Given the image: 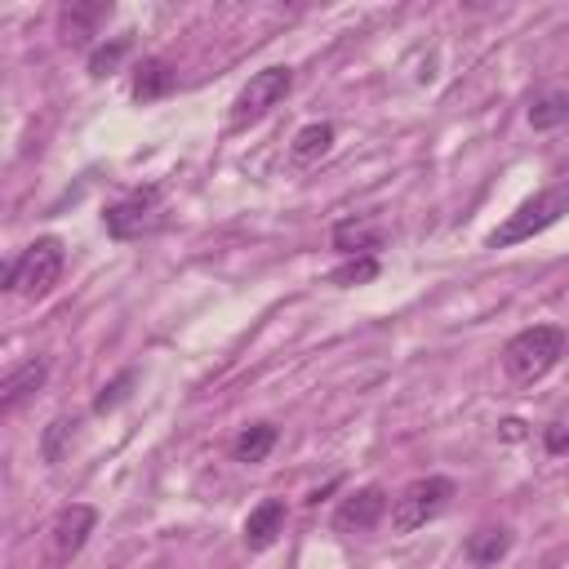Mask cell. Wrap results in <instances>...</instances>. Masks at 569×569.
I'll return each mask as SVG.
<instances>
[{
  "label": "cell",
  "mask_w": 569,
  "mask_h": 569,
  "mask_svg": "<svg viewBox=\"0 0 569 569\" xmlns=\"http://www.w3.org/2000/svg\"><path fill=\"white\" fill-rule=\"evenodd\" d=\"M542 440H547L551 453H569V422H551V427L542 431Z\"/></svg>",
  "instance_id": "22"
},
{
  "label": "cell",
  "mask_w": 569,
  "mask_h": 569,
  "mask_svg": "<svg viewBox=\"0 0 569 569\" xmlns=\"http://www.w3.org/2000/svg\"><path fill=\"white\" fill-rule=\"evenodd\" d=\"M569 351V333L560 325H529L516 338H507L502 347V369L516 382H538L542 373H551L560 365V356Z\"/></svg>",
  "instance_id": "2"
},
{
  "label": "cell",
  "mask_w": 569,
  "mask_h": 569,
  "mask_svg": "<svg viewBox=\"0 0 569 569\" xmlns=\"http://www.w3.org/2000/svg\"><path fill=\"white\" fill-rule=\"evenodd\" d=\"M333 249L338 253H347V258H378V249H382V227L378 222H369V218H342V222H333Z\"/></svg>",
  "instance_id": "10"
},
{
  "label": "cell",
  "mask_w": 569,
  "mask_h": 569,
  "mask_svg": "<svg viewBox=\"0 0 569 569\" xmlns=\"http://www.w3.org/2000/svg\"><path fill=\"white\" fill-rule=\"evenodd\" d=\"M276 440H280L276 422H249V427H240V436L231 440V458L244 462V467H253V462H262V458L276 449Z\"/></svg>",
  "instance_id": "14"
},
{
  "label": "cell",
  "mask_w": 569,
  "mask_h": 569,
  "mask_svg": "<svg viewBox=\"0 0 569 569\" xmlns=\"http://www.w3.org/2000/svg\"><path fill=\"white\" fill-rule=\"evenodd\" d=\"M111 13V4H67L62 9V18H58V27H62V40L67 44H84L89 36H98V22Z\"/></svg>",
  "instance_id": "15"
},
{
  "label": "cell",
  "mask_w": 569,
  "mask_h": 569,
  "mask_svg": "<svg viewBox=\"0 0 569 569\" xmlns=\"http://www.w3.org/2000/svg\"><path fill=\"white\" fill-rule=\"evenodd\" d=\"M129 49H133V40H129V36H111L107 44H98V49L89 53V76H93V80H102V76L120 71V62L129 58Z\"/></svg>",
  "instance_id": "18"
},
{
  "label": "cell",
  "mask_w": 569,
  "mask_h": 569,
  "mask_svg": "<svg viewBox=\"0 0 569 569\" xmlns=\"http://www.w3.org/2000/svg\"><path fill=\"white\" fill-rule=\"evenodd\" d=\"M520 436H525V422L520 418H507L502 422V440H520Z\"/></svg>",
  "instance_id": "23"
},
{
  "label": "cell",
  "mask_w": 569,
  "mask_h": 569,
  "mask_svg": "<svg viewBox=\"0 0 569 569\" xmlns=\"http://www.w3.org/2000/svg\"><path fill=\"white\" fill-rule=\"evenodd\" d=\"M71 436H76V418H53V422L44 427V436H40V458H44V462H62Z\"/></svg>",
  "instance_id": "19"
},
{
  "label": "cell",
  "mask_w": 569,
  "mask_h": 569,
  "mask_svg": "<svg viewBox=\"0 0 569 569\" xmlns=\"http://www.w3.org/2000/svg\"><path fill=\"white\" fill-rule=\"evenodd\" d=\"M565 120H569V93L551 89V93H542V98L529 102V124L533 129H560Z\"/></svg>",
  "instance_id": "17"
},
{
  "label": "cell",
  "mask_w": 569,
  "mask_h": 569,
  "mask_svg": "<svg viewBox=\"0 0 569 569\" xmlns=\"http://www.w3.org/2000/svg\"><path fill=\"white\" fill-rule=\"evenodd\" d=\"M453 493H458V485H453L449 476H418V480H409V485L391 498V529H396V533L422 529L427 520H436V516L453 502Z\"/></svg>",
  "instance_id": "4"
},
{
  "label": "cell",
  "mask_w": 569,
  "mask_h": 569,
  "mask_svg": "<svg viewBox=\"0 0 569 569\" xmlns=\"http://www.w3.org/2000/svg\"><path fill=\"white\" fill-rule=\"evenodd\" d=\"M284 529V502L280 498H262L249 516H244V547L249 551H267Z\"/></svg>",
  "instance_id": "11"
},
{
  "label": "cell",
  "mask_w": 569,
  "mask_h": 569,
  "mask_svg": "<svg viewBox=\"0 0 569 569\" xmlns=\"http://www.w3.org/2000/svg\"><path fill=\"white\" fill-rule=\"evenodd\" d=\"M569 213V178H560V182H547L542 191H533L516 213H507L493 231H489V249H511V244H520V240H533V236H542L547 227H556L560 218Z\"/></svg>",
  "instance_id": "1"
},
{
  "label": "cell",
  "mask_w": 569,
  "mask_h": 569,
  "mask_svg": "<svg viewBox=\"0 0 569 569\" xmlns=\"http://www.w3.org/2000/svg\"><path fill=\"white\" fill-rule=\"evenodd\" d=\"M44 378H49V360H44V356H31V360H22L18 369H9V373L0 378V409L13 413L31 391L44 387Z\"/></svg>",
  "instance_id": "9"
},
{
  "label": "cell",
  "mask_w": 569,
  "mask_h": 569,
  "mask_svg": "<svg viewBox=\"0 0 569 569\" xmlns=\"http://www.w3.org/2000/svg\"><path fill=\"white\" fill-rule=\"evenodd\" d=\"M133 378H138L133 369H120V373H116V378H111V382H107V387H102V391L93 396V413H111V409H116V405H120V400L129 396Z\"/></svg>",
  "instance_id": "20"
},
{
  "label": "cell",
  "mask_w": 569,
  "mask_h": 569,
  "mask_svg": "<svg viewBox=\"0 0 569 569\" xmlns=\"http://www.w3.org/2000/svg\"><path fill=\"white\" fill-rule=\"evenodd\" d=\"M102 227H107V236H111V240H133V236H142V231H151V227H160V191H156V187H147V191H133L129 200L107 204Z\"/></svg>",
  "instance_id": "6"
},
{
  "label": "cell",
  "mask_w": 569,
  "mask_h": 569,
  "mask_svg": "<svg viewBox=\"0 0 569 569\" xmlns=\"http://www.w3.org/2000/svg\"><path fill=\"white\" fill-rule=\"evenodd\" d=\"M507 551H511V529H507V525H480V529L467 538V547H462V556H467L476 569L498 565Z\"/></svg>",
  "instance_id": "12"
},
{
  "label": "cell",
  "mask_w": 569,
  "mask_h": 569,
  "mask_svg": "<svg viewBox=\"0 0 569 569\" xmlns=\"http://www.w3.org/2000/svg\"><path fill=\"white\" fill-rule=\"evenodd\" d=\"M373 276H378V258L365 253V258H347L329 280H333V284H365V280H373Z\"/></svg>",
  "instance_id": "21"
},
{
  "label": "cell",
  "mask_w": 569,
  "mask_h": 569,
  "mask_svg": "<svg viewBox=\"0 0 569 569\" xmlns=\"http://www.w3.org/2000/svg\"><path fill=\"white\" fill-rule=\"evenodd\" d=\"M289 89H293V71L289 67H262V71H253L249 84L231 102V129H244V124L262 120L271 107H280L289 98Z\"/></svg>",
  "instance_id": "5"
},
{
  "label": "cell",
  "mask_w": 569,
  "mask_h": 569,
  "mask_svg": "<svg viewBox=\"0 0 569 569\" xmlns=\"http://www.w3.org/2000/svg\"><path fill=\"white\" fill-rule=\"evenodd\" d=\"M62 262H67L62 240H58V236H40V240H31V244L4 267V289H9V293H22V298H44V293L58 284Z\"/></svg>",
  "instance_id": "3"
},
{
  "label": "cell",
  "mask_w": 569,
  "mask_h": 569,
  "mask_svg": "<svg viewBox=\"0 0 569 569\" xmlns=\"http://www.w3.org/2000/svg\"><path fill=\"white\" fill-rule=\"evenodd\" d=\"M329 147H333V124H329V120H311V124H302V129L293 133L289 160H293V164H316Z\"/></svg>",
  "instance_id": "16"
},
{
  "label": "cell",
  "mask_w": 569,
  "mask_h": 569,
  "mask_svg": "<svg viewBox=\"0 0 569 569\" xmlns=\"http://www.w3.org/2000/svg\"><path fill=\"white\" fill-rule=\"evenodd\" d=\"M93 525H98V511L89 507V502H71V507H62L58 511V520H53V551H58V560H71L84 542H89V533H93Z\"/></svg>",
  "instance_id": "8"
},
{
  "label": "cell",
  "mask_w": 569,
  "mask_h": 569,
  "mask_svg": "<svg viewBox=\"0 0 569 569\" xmlns=\"http://www.w3.org/2000/svg\"><path fill=\"white\" fill-rule=\"evenodd\" d=\"M178 84V71L164 58H142V67L133 71V102H156L169 98Z\"/></svg>",
  "instance_id": "13"
},
{
  "label": "cell",
  "mask_w": 569,
  "mask_h": 569,
  "mask_svg": "<svg viewBox=\"0 0 569 569\" xmlns=\"http://www.w3.org/2000/svg\"><path fill=\"white\" fill-rule=\"evenodd\" d=\"M387 511H391L387 489H382V485H365V489H356V493H347V498L338 502L333 529H342V533H369Z\"/></svg>",
  "instance_id": "7"
}]
</instances>
